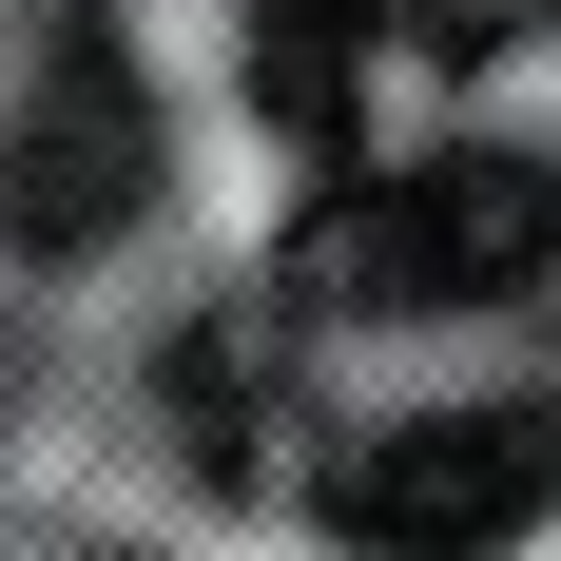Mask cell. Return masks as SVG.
I'll return each instance as SVG.
<instances>
[{
  "label": "cell",
  "mask_w": 561,
  "mask_h": 561,
  "mask_svg": "<svg viewBox=\"0 0 561 561\" xmlns=\"http://www.w3.org/2000/svg\"><path fill=\"white\" fill-rule=\"evenodd\" d=\"M542 504H561V388L542 407H426V426L330 465V542H368V561H484Z\"/></svg>",
  "instance_id": "2"
},
{
  "label": "cell",
  "mask_w": 561,
  "mask_h": 561,
  "mask_svg": "<svg viewBox=\"0 0 561 561\" xmlns=\"http://www.w3.org/2000/svg\"><path fill=\"white\" fill-rule=\"evenodd\" d=\"M542 252H561V174L504 156V136H465V156H407L368 194H330L290 272L330 290V310H504Z\"/></svg>",
  "instance_id": "1"
},
{
  "label": "cell",
  "mask_w": 561,
  "mask_h": 561,
  "mask_svg": "<svg viewBox=\"0 0 561 561\" xmlns=\"http://www.w3.org/2000/svg\"><path fill=\"white\" fill-rule=\"evenodd\" d=\"M136 194H156V98H136V58H116L98 20H78V39L39 58L20 136H0V232H20V252H98Z\"/></svg>",
  "instance_id": "3"
},
{
  "label": "cell",
  "mask_w": 561,
  "mask_h": 561,
  "mask_svg": "<svg viewBox=\"0 0 561 561\" xmlns=\"http://www.w3.org/2000/svg\"><path fill=\"white\" fill-rule=\"evenodd\" d=\"M368 39H388V0H252V98H272L290 136H348Z\"/></svg>",
  "instance_id": "4"
}]
</instances>
